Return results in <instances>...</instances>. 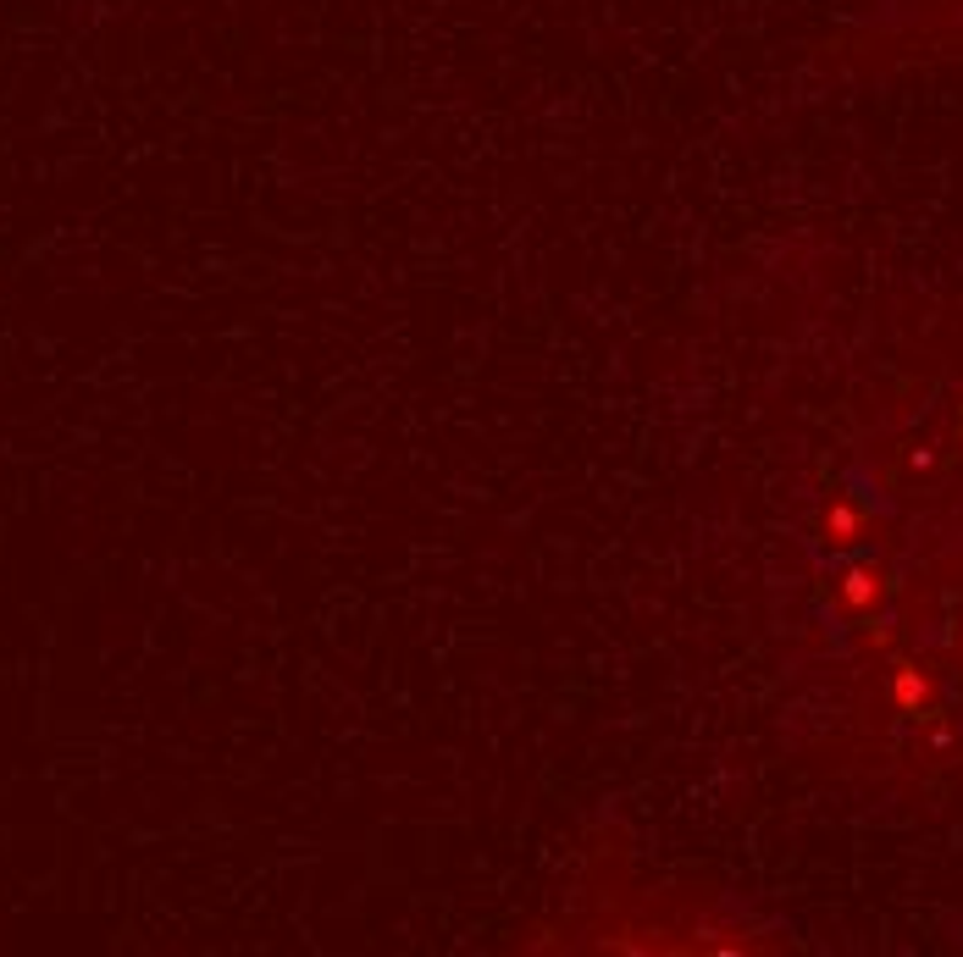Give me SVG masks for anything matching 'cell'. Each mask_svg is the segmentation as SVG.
I'll list each match as a JSON object with an SVG mask.
<instances>
[{
  "instance_id": "obj_1",
  "label": "cell",
  "mask_w": 963,
  "mask_h": 957,
  "mask_svg": "<svg viewBox=\"0 0 963 957\" xmlns=\"http://www.w3.org/2000/svg\"><path fill=\"white\" fill-rule=\"evenodd\" d=\"M842 598L853 603V609H864V603L875 598V582H870V570H853V575H847V587H842Z\"/></svg>"
},
{
  "instance_id": "obj_2",
  "label": "cell",
  "mask_w": 963,
  "mask_h": 957,
  "mask_svg": "<svg viewBox=\"0 0 963 957\" xmlns=\"http://www.w3.org/2000/svg\"><path fill=\"white\" fill-rule=\"evenodd\" d=\"M897 703H902V709H919V703H925V687L914 681V675H897Z\"/></svg>"
}]
</instances>
